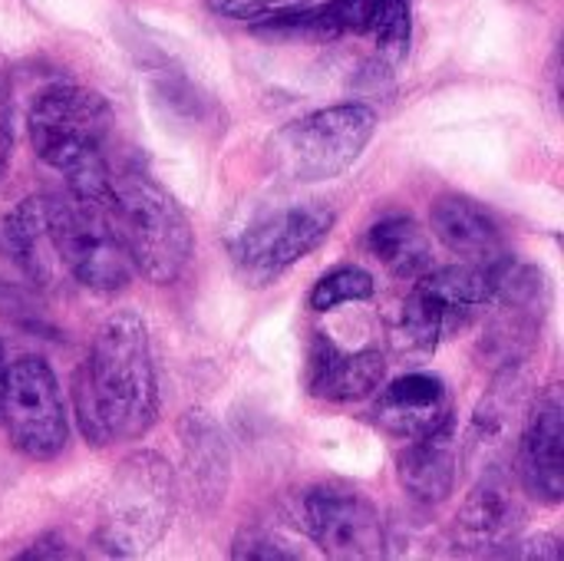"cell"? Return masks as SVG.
I'll return each instance as SVG.
<instances>
[{
    "label": "cell",
    "instance_id": "obj_1",
    "mask_svg": "<svg viewBox=\"0 0 564 561\" xmlns=\"http://www.w3.org/2000/svg\"><path fill=\"white\" fill-rule=\"evenodd\" d=\"M73 403L79 433L93 446H112L149 433L159 413V384L149 327L135 311H116L102 321L76 370Z\"/></svg>",
    "mask_w": 564,
    "mask_h": 561
},
{
    "label": "cell",
    "instance_id": "obj_2",
    "mask_svg": "<svg viewBox=\"0 0 564 561\" xmlns=\"http://www.w3.org/2000/svg\"><path fill=\"white\" fill-rule=\"evenodd\" d=\"M26 136L33 152L66 179V188L83 195H106L112 179L106 155L112 136V109L99 93L73 83L43 89L26 112Z\"/></svg>",
    "mask_w": 564,
    "mask_h": 561
},
{
    "label": "cell",
    "instance_id": "obj_3",
    "mask_svg": "<svg viewBox=\"0 0 564 561\" xmlns=\"http://www.w3.org/2000/svg\"><path fill=\"white\" fill-rule=\"evenodd\" d=\"M109 222L135 268L152 284H172L192 261L195 231L175 195L142 169H112Z\"/></svg>",
    "mask_w": 564,
    "mask_h": 561
},
{
    "label": "cell",
    "instance_id": "obj_4",
    "mask_svg": "<svg viewBox=\"0 0 564 561\" xmlns=\"http://www.w3.org/2000/svg\"><path fill=\"white\" fill-rule=\"evenodd\" d=\"M175 513V473L165 456L142 450L119 463L99 506L96 542L106 555L135 559L162 542Z\"/></svg>",
    "mask_w": 564,
    "mask_h": 561
},
{
    "label": "cell",
    "instance_id": "obj_5",
    "mask_svg": "<svg viewBox=\"0 0 564 561\" xmlns=\"http://www.w3.org/2000/svg\"><path fill=\"white\" fill-rule=\"evenodd\" d=\"M377 112L364 103H340L281 126L268 142V162L278 179L294 185L330 182L344 175L370 145Z\"/></svg>",
    "mask_w": 564,
    "mask_h": 561
},
{
    "label": "cell",
    "instance_id": "obj_6",
    "mask_svg": "<svg viewBox=\"0 0 564 561\" xmlns=\"http://www.w3.org/2000/svg\"><path fill=\"white\" fill-rule=\"evenodd\" d=\"M46 222L59 271L76 284L112 294L132 281L135 268L109 222L106 195H83L73 188L46 195Z\"/></svg>",
    "mask_w": 564,
    "mask_h": 561
},
{
    "label": "cell",
    "instance_id": "obj_7",
    "mask_svg": "<svg viewBox=\"0 0 564 561\" xmlns=\"http://www.w3.org/2000/svg\"><path fill=\"white\" fill-rule=\"evenodd\" d=\"M0 423L13 450L33 463H50L66 450L69 417L59 380L43 357H17L7 364Z\"/></svg>",
    "mask_w": 564,
    "mask_h": 561
},
{
    "label": "cell",
    "instance_id": "obj_8",
    "mask_svg": "<svg viewBox=\"0 0 564 561\" xmlns=\"http://www.w3.org/2000/svg\"><path fill=\"white\" fill-rule=\"evenodd\" d=\"M334 222L337 215L317 202H297L261 215L241 231V238L231 248L241 278L254 288L271 284L291 265L321 248L334 231Z\"/></svg>",
    "mask_w": 564,
    "mask_h": 561
},
{
    "label": "cell",
    "instance_id": "obj_9",
    "mask_svg": "<svg viewBox=\"0 0 564 561\" xmlns=\"http://www.w3.org/2000/svg\"><path fill=\"white\" fill-rule=\"evenodd\" d=\"M297 526L330 559H380L383 519L380 509L344 486H314L297 503Z\"/></svg>",
    "mask_w": 564,
    "mask_h": 561
},
{
    "label": "cell",
    "instance_id": "obj_10",
    "mask_svg": "<svg viewBox=\"0 0 564 561\" xmlns=\"http://www.w3.org/2000/svg\"><path fill=\"white\" fill-rule=\"evenodd\" d=\"M525 503L502 466L486 470L456 516V549L466 555H506L522 536Z\"/></svg>",
    "mask_w": 564,
    "mask_h": 561
},
{
    "label": "cell",
    "instance_id": "obj_11",
    "mask_svg": "<svg viewBox=\"0 0 564 561\" xmlns=\"http://www.w3.org/2000/svg\"><path fill=\"white\" fill-rule=\"evenodd\" d=\"M529 417V387L519 367H502L489 393L479 400L473 423L466 430L463 463L486 473L506 463L512 446L519 443L522 423Z\"/></svg>",
    "mask_w": 564,
    "mask_h": 561
},
{
    "label": "cell",
    "instance_id": "obj_12",
    "mask_svg": "<svg viewBox=\"0 0 564 561\" xmlns=\"http://www.w3.org/2000/svg\"><path fill=\"white\" fill-rule=\"evenodd\" d=\"M516 450L522 489L545 506H558L564 499V403L558 387L529 410Z\"/></svg>",
    "mask_w": 564,
    "mask_h": 561
},
{
    "label": "cell",
    "instance_id": "obj_13",
    "mask_svg": "<svg viewBox=\"0 0 564 561\" xmlns=\"http://www.w3.org/2000/svg\"><path fill=\"white\" fill-rule=\"evenodd\" d=\"M387 357L380 347L340 350L327 334L314 331L307 347V390L327 403H357L380 390Z\"/></svg>",
    "mask_w": 564,
    "mask_h": 561
},
{
    "label": "cell",
    "instance_id": "obj_14",
    "mask_svg": "<svg viewBox=\"0 0 564 561\" xmlns=\"http://www.w3.org/2000/svg\"><path fill=\"white\" fill-rule=\"evenodd\" d=\"M373 423L397 440H420L453 423V403L443 377L406 374L383 387L370 410Z\"/></svg>",
    "mask_w": 564,
    "mask_h": 561
},
{
    "label": "cell",
    "instance_id": "obj_15",
    "mask_svg": "<svg viewBox=\"0 0 564 561\" xmlns=\"http://www.w3.org/2000/svg\"><path fill=\"white\" fill-rule=\"evenodd\" d=\"M430 222L433 235L469 265L496 268L502 258H509L506 231L496 222V215L466 195H443L433 205Z\"/></svg>",
    "mask_w": 564,
    "mask_h": 561
},
{
    "label": "cell",
    "instance_id": "obj_16",
    "mask_svg": "<svg viewBox=\"0 0 564 561\" xmlns=\"http://www.w3.org/2000/svg\"><path fill=\"white\" fill-rule=\"evenodd\" d=\"M178 436L192 479V496L205 513H212L225 503L228 479H231V456H228L225 433L205 410H188L178 423Z\"/></svg>",
    "mask_w": 564,
    "mask_h": 561
},
{
    "label": "cell",
    "instance_id": "obj_17",
    "mask_svg": "<svg viewBox=\"0 0 564 561\" xmlns=\"http://www.w3.org/2000/svg\"><path fill=\"white\" fill-rule=\"evenodd\" d=\"M400 486L423 506H440L453 496L459 479V450L453 440V423L426 433L420 440H406V450L397 460Z\"/></svg>",
    "mask_w": 564,
    "mask_h": 561
},
{
    "label": "cell",
    "instance_id": "obj_18",
    "mask_svg": "<svg viewBox=\"0 0 564 561\" xmlns=\"http://www.w3.org/2000/svg\"><path fill=\"white\" fill-rule=\"evenodd\" d=\"M367 248L393 278L403 281H416L433 268L430 235L416 225V218L400 212L373 222V228L367 231Z\"/></svg>",
    "mask_w": 564,
    "mask_h": 561
},
{
    "label": "cell",
    "instance_id": "obj_19",
    "mask_svg": "<svg viewBox=\"0 0 564 561\" xmlns=\"http://www.w3.org/2000/svg\"><path fill=\"white\" fill-rule=\"evenodd\" d=\"M7 245L17 258V265L26 271V278L50 284L59 274V261L53 251L50 238V222H46V195L23 198L10 215H7Z\"/></svg>",
    "mask_w": 564,
    "mask_h": 561
},
{
    "label": "cell",
    "instance_id": "obj_20",
    "mask_svg": "<svg viewBox=\"0 0 564 561\" xmlns=\"http://www.w3.org/2000/svg\"><path fill=\"white\" fill-rule=\"evenodd\" d=\"M469 317L446 308L436 294H430L420 281H413V291L406 294L397 321V344L406 350H436L443 337H449L456 327H463Z\"/></svg>",
    "mask_w": 564,
    "mask_h": 561
},
{
    "label": "cell",
    "instance_id": "obj_21",
    "mask_svg": "<svg viewBox=\"0 0 564 561\" xmlns=\"http://www.w3.org/2000/svg\"><path fill=\"white\" fill-rule=\"evenodd\" d=\"M430 294H436L446 308L459 314H473L476 308L492 304V268L482 265H446V268H430L423 278H416Z\"/></svg>",
    "mask_w": 564,
    "mask_h": 561
},
{
    "label": "cell",
    "instance_id": "obj_22",
    "mask_svg": "<svg viewBox=\"0 0 564 561\" xmlns=\"http://www.w3.org/2000/svg\"><path fill=\"white\" fill-rule=\"evenodd\" d=\"M377 284H373V274L357 268V265H344V268H334L330 274H324L314 291H311V308L314 311H334L340 304H350V301H367L373 298Z\"/></svg>",
    "mask_w": 564,
    "mask_h": 561
},
{
    "label": "cell",
    "instance_id": "obj_23",
    "mask_svg": "<svg viewBox=\"0 0 564 561\" xmlns=\"http://www.w3.org/2000/svg\"><path fill=\"white\" fill-rule=\"evenodd\" d=\"M370 36L387 63H400L410 50V3L406 0H377Z\"/></svg>",
    "mask_w": 564,
    "mask_h": 561
},
{
    "label": "cell",
    "instance_id": "obj_24",
    "mask_svg": "<svg viewBox=\"0 0 564 561\" xmlns=\"http://www.w3.org/2000/svg\"><path fill=\"white\" fill-rule=\"evenodd\" d=\"M231 555L241 561L304 559L297 549H291V542H284L281 536H274V532H268V529H245V532H238V539L231 542Z\"/></svg>",
    "mask_w": 564,
    "mask_h": 561
},
{
    "label": "cell",
    "instance_id": "obj_25",
    "mask_svg": "<svg viewBox=\"0 0 564 561\" xmlns=\"http://www.w3.org/2000/svg\"><path fill=\"white\" fill-rule=\"evenodd\" d=\"M215 13L231 17V20H268L284 10L307 7L311 0H205Z\"/></svg>",
    "mask_w": 564,
    "mask_h": 561
},
{
    "label": "cell",
    "instance_id": "obj_26",
    "mask_svg": "<svg viewBox=\"0 0 564 561\" xmlns=\"http://www.w3.org/2000/svg\"><path fill=\"white\" fill-rule=\"evenodd\" d=\"M512 559H562V549H558V539L555 536H535V539H525L522 536L509 546Z\"/></svg>",
    "mask_w": 564,
    "mask_h": 561
},
{
    "label": "cell",
    "instance_id": "obj_27",
    "mask_svg": "<svg viewBox=\"0 0 564 561\" xmlns=\"http://www.w3.org/2000/svg\"><path fill=\"white\" fill-rule=\"evenodd\" d=\"M76 552L73 549H66V542L59 539V536H46V539H40V542H33V549H26L20 559L23 561H33V559H73Z\"/></svg>",
    "mask_w": 564,
    "mask_h": 561
},
{
    "label": "cell",
    "instance_id": "obj_28",
    "mask_svg": "<svg viewBox=\"0 0 564 561\" xmlns=\"http://www.w3.org/2000/svg\"><path fill=\"white\" fill-rule=\"evenodd\" d=\"M10 149H13V136H10V122H7V109L0 106V175L7 169V159H10Z\"/></svg>",
    "mask_w": 564,
    "mask_h": 561
},
{
    "label": "cell",
    "instance_id": "obj_29",
    "mask_svg": "<svg viewBox=\"0 0 564 561\" xmlns=\"http://www.w3.org/2000/svg\"><path fill=\"white\" fill-rule=\"evenodd\" d=\"M3 374H7V360H3V347H0V400H3Z\"/></svg>",
    "mask_w": 564,
    "mask_h": 561
}]
</instances>
